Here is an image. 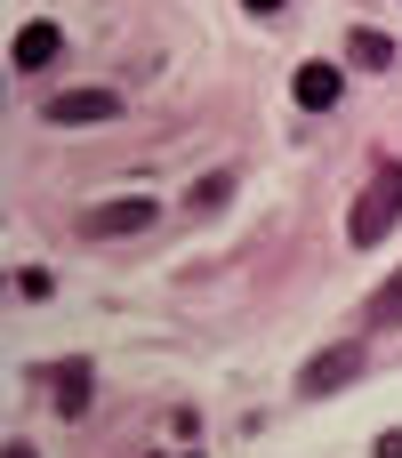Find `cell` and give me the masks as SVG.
I'll return each mask as SVG.
<instances>
[{"instance_id":"obj_12","label":"cell","mask_w":402,"mask_h":458,"mask_svg":"<svg viewBox=\"0 0 402 458\" xmlns=\"http://www.w3.org/2000/svg\"><path fill=\"white\" fill-rule=\"evenodd\" d=\"M371 451H379V458H402V427H387V435H379Z\"/></svg>"},{"instance_id":"obj_13","label":"cell","mask_w":402,"mask_h":458,"mask_svg":"<svg viewBox=\"0 0 402 458\" xmlns=\"http://www.w3.org/2000/svg\"><path fill=\"white\" fill-rule=\"evenodd\" d=\"M242 8H250V16H274V8H282V0H242Z\"/></svg>"},{"instance_id":"obj_11","label":"cell","mask_w":402,"mask_h":458,"mask_svg":"<svg viewBox=\"0 0 402 458\" xmlns=\"http://www.w3.org/2000/svg\"><path fill=\"white\" fill-rule=\"evenodd\" d=\"M16 290H24V298H48V290H56V274H40V266H24V274H16Z\"/></svg>"},{"instance_id":"obj_7","label":"cell","mask_w":402,"mask_h":458,"mask_svg":"<svg viewBox=\"0 0 402 458\" xmlns=\"http://www.w3.org/2000/svg\"><path fill=\"white\" fill-rule=\"evenodd\" d=\"M346 64H363V72H387V64H395V40H387L379 24H355V32H346Z\"/></svg>"},{"instance_id":"obj_4","label":"cell","mask_w":402,"mask_h":458,"mask_svg":"<svg viewBox=\"0 0 402 458\" xmlns=\"http://www.w3.org/2000/svg\"><path fill=\"white\" fill-rule=\"evenodd\" d=\"M121 97L113 89H56L48 97V129H81V121H113Z\"/></svg>"},{"instance_id":"obj_3","label":"cell","mask_w":402,"mask_h":458,"mask_svg":"<svg viewBox=\"0 0 402 458\" xmlns=\"http://www.w3.org/2000/svg\"><path fill=\"white\" fill-rule=\"evenodd\" d=\"M153 217H161L153 193H121V201H97V209L81 217V233H89V242H113V233H145Z\"/></svg>"},{"instance_id":"obj_9","label":"cell","mask_w":402,"mask_h":458,"mask_svg":"<svg viewBox=\"0 0 402 458\" xmlns=\"http://www.w3.org/2000/svg\"><path fill=\"white\" fill-rule=\"evenodd\" d=\"M371 322H402V266L379 282V298H371Z\"/></svg>"},{"instance_id":"obj_2","label":"cell","mask_w":402,"mask_h":458,"mask_svg":"<svg viewBox=\"0 0 402 458\" xmlns=\"http://www.w3.org/2000/svg\"><path fill=\"white\" fill-rule=\"evenodd\" d=\"M363 362H371V354H363L355 338H346V346H322V354H306V362H298V394H306V403L346 394V386L363 378Z\"/></svg>"},{"instance_id":"obj_10","label":"cell","mask_w":402,"mask_h":458,"mask_svg":"<svg viewBox=\"0 0 402 458\" xmlns=\"http://www.w3.org/2000/svg\"><path fill=\"white\" fill-rule=\"evenodd\" d=\"M226 193H234V169H210V177H201V185H193V201H201V209H218V201H226Z\"/></svg>"},{"instance_id":"obj_14","label":"cell","mask_w":402,"mask_h":458,"mask_svg":"<svg viewBox=\"0 0 402 458\" xmlns=\"http://www.w3.org/2000/svg\"><path fill=\"white\" fill-rule=\"evenodd\" d=\"M8 458H40V451H32V443H8Z\"/></svg>"},{"instance_id":"obj_8","label":"cell","mask_w":402,"mask_h":458,"mask_svg":"<svg viewBox=\"0 0 402 458\" xmlns=\"http://www.w3.org/2000/svg\"><path fill=\"white\" fill-rule=\"evenodd\" d=\"M48 378H56V411L81 419V411H89V362H56Z\"/></svg>"},{"instance_id":"obj_15","label":"cell","mask_w":402,"mask_h":458,"mask_svg":"<svg viewBox=\"0 0 402 458\" xmlns=\"http://www.w3.org/2000/svg\"><path fill=\"white\" fill-rule=\"evenodd\" d=\"M185 458H193V451H185Z\"/></svg>"},{"instance_id":"obj_1","label":"cell","mask_w":402,"mask_h":458,"mask_svg":"<svg viewBox=\"0 0 402 458\" xmlns=\"http://www.w3.org/2000/svg\"><path fill=\"white\" fill-rule=\"evenodd\" d=\"M395 225H402V161H379L371 185H363V201L346 209V242L371 250V242H387Z\"/></svg>"},{"instance_id":"obj_5","label":"cell","mask_w":402,"mask_h":458,"mask_svg":"<svg viewBox=\"0 0 402 458\" xmlns=\"http://www.w3.org/2000/svg\"><path fill=\"white\" fill-rule=\"evenodd\" d=\"M290 97H298L306 113H330V105L346 97V72H338V64H298V81H290Z\"/></svg>"},{"instance_id":"obj_6","label":"cell","mask_w":402,"mask_h":458,"mask_svg":"<svg viewBox=\"0 0 402 458\" xmlns=\"http://www.w3.org/2000/svg\"><path fill=\"white\" fill-rule=\"evenodd\" d=\"M8 56H16V72H48V64L64 56V32H56V24H24Z\"/></svg>"}]
</instances>
